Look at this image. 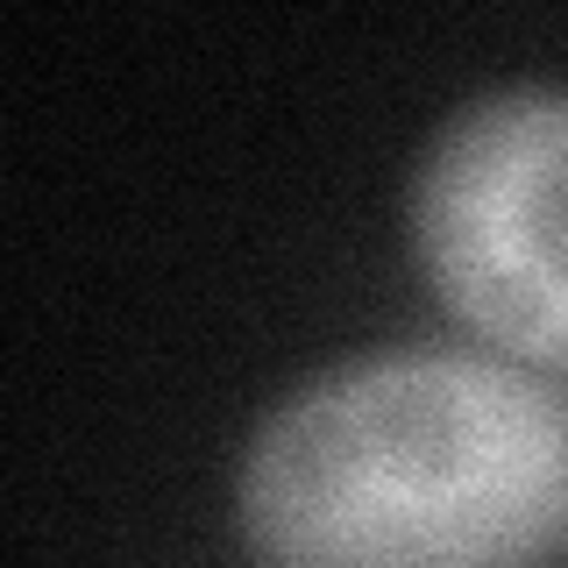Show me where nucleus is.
<instances>
[{"label": "nucleus", "mask_w": 568, "mask_h": 568, "mask_svg": "<svg viewBox=\"0 0 568 568\" xmlns=\"http://www.w3.org/2000/svg\"><path fill=\"white\" fill-rule=\"evenodd\" d=\"M405 227L476 342L519 369H568V85L462 100L413 171Z\"/></svg>", "instance_id": "f03ea898"}, {"label": "nucleus", "mask_w": 568, "mask_h": 568, "mask_svg": "<svg viewBox=\"0 0 568 568\" xmlns=\"http://www.w3.org/2000/svg\"><path fill=\"white\" fill-rule=\"evenodd\" d=\"M235 519L256 568H540L568 532V398L505 355H348L263 413Z\"/></svg>", "instance_id": "f257e3e1"}]
</instances>
